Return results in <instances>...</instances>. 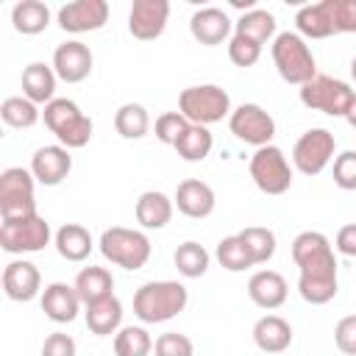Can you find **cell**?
<instances>
[{"mask_svg": "<svg viewBox=\"0 0 356 356\" xmlns=\"http://www.w3.org/2000/svg\"><path fill=\"white\" fill-rule=\"evenodd\" d=\"M75 353H78V345H75V339H72L70 334H64V331L47 334L44 342H42V350H39V356H75Z\"/></svg>", "mask_w": 356, "mask_h": 356, "instance_id": "obj_44", "label": "cell"}, {"mask_svg": "<svg viewBox=\"0 0 356 356\" xmlns=\"http://www.w3.org/2000/svg\"><path fill=\"white\" fill-rule=\"evenodd\" d=\"M56 22L64 33H92L108 22L106 0H72L58 8Z\"/></svg>", "mask_w": 356, "mask_h": 356, "instance_id": "obj_13", "label": "cell"}, {"mask_svg": "<svg viewBox=\"0 0 356 356\" xmlns=\"http://www.w3.org/2000/svg\"><path fill=\"white\" fill-rule=\"evenodd\" d=\"M153 345L156 342L145 325H122L114 334V356H150Z\"/></svg>", "mask_w": 356, "mask_h": 356, "instance_id": "obj_35", "label": "cell"}, {"mask_svg": "<svg viewBox=\"0 0 356 356\" xmlns=\"http://www.w3.org/2000/svg\"><path fill=\"white\" fill-rule=\"evenodd\" d=\"M350 75H353V81H356V56L350 58Z\"/></svg>", "mask_w": 356, "mask_h": 356, "instance_id": "obj_47", "label": "cell"}, {"mask_svg": "<svg viewBox=\"0 0 356 356\" xmlns=\"http://www.w3.org/2000/svg\"><path fill=\"white\" fill-rule=\"evenodd\" d=\"M334 345L345 356H356V314H348L334 325Z\"/></svg>", "mask_w": 356, "mask_h": 356, "instance_id": "obj_43", "label": "cell"}, {"mask_svg": "<svg viewBox=\"0 0 356 356\" xmlns=\"http://www.w3.org/2000/svg\"><path fill=\"white\" fill-rule=\"evenodd\" d=\"M286 292H289L286 278H284L281 273H275V270H256V273L248 278V298H250L259 309L273 312V309L284 306Z\"/></svg>", "mask_w": 356, "mask_h": 356, "instance_id": "obj_21", "label": "cell"}, {"mask_svg": "<svg viewBox=\"0 0 356 356\" xmlns=\"http://www.w3.org/2000/svg\"><path fill=\"white\" fill-rule=\"evenodd\" d=\"M172 261H175V270H178L184 278H200V275H206V270H209L211 253H209L200 242L186 239V242H181V245L175 248Z\"/></svg>", "mask_w": 356, "mask_h": 356, "instance_id": "obj_31", "label": "cell"}, {"mask_svg": "<svg viewBox=\"0 0 356 356\" xmlns=\"http://www.w3.org/2000/svg\"><path fill=\"white\" fill-rule=\"evenodd\" d=\"M36 178V184L42 186H58L70 170H72V156L64 145H44L31 156V167H28Z\"/></svg>", "mask_w": 356, "mask_h": 356, "instance_id": "obj_18", "label": "cell"}, {"mask_svg": "<svg viewBox=\"0 0 356 356\" xmlns=\"http://www.w3.org/2000/svg\"><path fill=\"white\" fill-rule=\"evenodd\" d=\"M172 203H175V209L184 217H189V220H206L214 211V206H217V195H214V189L206 181L186 178V181H181L175 186Z\"/></svg>", "mask_w": 356, "mask_h": 356, "instance_id": "obj_19", "label": "cell"}, {"mask_svg": "<svg viewBox=\"0 0 356 356\" xmlns=\"http://www.w3.org/2000/svg\"><path fill=\"white\" fill-rule=\"evenodd\" d=\"M292 261L298 267V292L306 303L323 306L337 298V256L323 231H300L292 239Z\"/></svg>", "mask_w": 356, "mask_h": 356, "instance_id": "obj_1", "label": "cell"}, {"mask_svg": "<svg viewBox=\"0 0 356 356\" xmlns=\"http://www.w3.org/2000/svg\"><path fill=\"white\" fill-rule=\"evenodd\" d=\"M353 89L350 83L339 81V78H331V75H314L309 83L300 86V103L312 111H323L328 117H342L348 114L350 108V100H353Z\"/></svg>", "mask_w": 356, "mask_h": 356, "instance_id": "obj_10", "label": "cell"}, {"mask_svg": "<svg viewBox=\"0 0 356 356\" xmlns=\"http://www.w3.org/2000/svg\"><path fill=\"white\" fill-rule=\"evenodd\" d=\"M248 172L253 178L256 189L264 195H273V197L289 192V186H292V167L278 145L256 147L248 161Z\"/></svg>", "mask_w": 356, "mask_h": 356, "instance_id": "obj_8", "label": "cell"}, {"mask_svg": "<svg viewBox=\"0 0 356 356\" xmlns=\"http://www.w3.org/2000/svg\"><path fill=\"white\" fill-rule=\"evenodd\" d=\"M11 25L22 36H36L50 25V8L42 0H19L11 8Z\"/></svg>", "mask_w": 356, "mask_h": 356, "instance_id": "obj_29", "label": "cell"}, {"mask_svg": "<svg viewBox=\"0 0 356 356\" xmlns=\"http://www.w3.org/2000/svg\"><path fill=\"white\" fill-rule=\"evenodd\" d=\"M331 11L337 33H356V0H331Z\"/></svg>", "mask_w": 356, "mask_h": 356, "instance_id": "obj_42", "label": "cell"}, {"mask_svg": "<svg viewBox=\"0 0 356 356\" xmlns=\"http://www.w3.org/2000/svg\"><path fill=\"white\" fill-rule=\"evenodd\" d=\"M337 139L328 128H309L298 136L292 147V164L300 175H320L331 161H334Z\"/></svg>", "mask_w": 356, "mask_h": 356, "instance_id": "obj_11", "label": "cell"}, {"mask_svg": "<svg viewBox=\"0 0 356 356\" xmlns=\"http://www.w3.org/2000/svg\"><path fill=\"white\" fill-rule=\"evenodd\" d=\"M172 211H175L172 197H167V195L159 192V189L142 192V195L136 197V206H134L136 222H139L145 231H159V228H164V225L172 220Z\"/></svg>", "mask_w": 356, "mask_h": 356, "instance_id": "obj_23", "label": "cell"}, {"mask_svg": "<svg viewBox=\"0 0 356 356\" xmlns=\"http://www.w3.org/2000/svg\"><path fill=\"white\" fill-rule=\"evenodd\" d=\"M42 120L50 128V134L58 139V145H64L67 150L86 147L89 139H92V131H95L92 117H86L81 111V106L75 100H70V97L50 100L44 106V111H42Z\"/></svg>", "mask_w": 356, "mask_h": 356, "instance_id": "obj_4", "label": "cell"}, {"mask_svg": "<svg viewBox=\"0 0 356 356\" xmlns=\"http://www.w3.org/2000/svg\"><path fill=\"white\" fill-rule=\"evenodd\" d=\"M56 234L50 231V222L36 211L28 217H17V220H3L0 225V248L11 256H22V253H39L50 245Z\"/></svg>", "mask_w": 356, "mask_h": 356, "instance_id": "obj_7", "label": "cell"}, {"mask_svg": "<svg viewBox=\"0 0 356 356\" xmlns=\"http://www.w3.org/2000/svg\"><path fill=\"white\" fill-rule=\"evenodd\" d=\"M95 56L81 39H67L53 50V70L64 83H81L92 75Z\"/></svg>", "mask_w": 356, "mask_h": 356, "instance_id": "obj_15", "label": "cell"}, {"mask_svg": "<svg viewBox=\"0 0 356 356\" xmlns=\"http://www.w3.org/2000/svg\"><path fill=\"white\" fill-rule=\"evenodd\" d=\"M334 184L345 192L356 189V150H342L334 156V167H331Z\"/></svg>", "mask_w": 356, "mask_h": 356, "instance_id": "obj_40", "label": "cell"}, {"mask_svg": "<svg viewBox=\"0 0 356 356\" xmlns=\"http://www.w3.org/2000/svg\"><path fill=\"white\" fill-rule=\"evenodd\" d=\"M228 58L236 67H253L261 58V44H256L253 39H245V36L234 33L228 39Z\"/></svg>", "mask_w": 356, "mask_h": 356, "instance_id": "obj_41", "label": "cell"}, {"mask_svg": "<svg viewBox=\"0 0 356 356\" xmlns=\"http://www.w3.org/2000/svg\"><path fill=\"white\" fill-rule=\"evenodd\" d=\"M3 292L14 303H28L42 295V273L28 259H11L3 267Z\"/></svg>", "mask_w": 356, "mask_h": 356, "instance_id": "obj_16", "label": "cell"}, {"mask_svg": "<svg viewBox=\"0 0 356 356\" xmlns=\"http://www.w3.org/2000/svg\"><path fill=\"white\" fill-rule=\"evenodd\" d=\"M334 250L342 253V256L356 259V222H348V225H342V228L337 231V236H334Z\"/></svg>", "mask_w": 356, "mask_h": 356, "instance_id": "obj_45", "label": "cell"}, {"mask_svg": "<svg viewBox=\"0 0 356 356\" xmlns=\"http://www.w3.org/2000/svg\"><path fill=\"white\" fill-rule=\"evenodd\" d=\"M72 286H75L81 303L89 306V303H97V300L114 295V275H111L106 267H95V264H89V267H83V270L75 275Z\"/></svg>", "mask_w": 356, "mask_h": 356, "instance_id": "obj_28", "label": "cell"}, {"mask_svg": "<svg viewBox=\"0 0 356 356\" xmlns=\"http://www.w3.org/2000/svg\"><path fill=\"white\" fill-rule=\"evenodd\" d=\"M295 28L303 39H328L334 36V11H331V0H320V3H309L300 6L295 14Z\"/></svg>", "mask_w": 356, "mask_h": 356, "instance_id": "obj_25", "label": "cell"}, {"mask_svg": "<svg viewBox=\"0 0 356 356\" xmlns=\"http://www.w3.org/2000/svg\"><path fill=\"white\" fill-rule=\"evenodd\" d=\"M231 31H234L231 17L222 8H217V6H203V8H197L189 17V33H192V39L200 42V44H206V47H217V44L228 42L234 36Z\"/></svg>", "mask_w": 356, "mask_h": 356, "instance_id": "obj_17", "label": "cell"}, {"mask_svg": "<svg viewBox=\"0 0 356 356\" xmlns=\"http://www.w3.org/2000/svg\"><path fill=\"white\" fill-rule=\"evenodd\" d=\"M36 178L25 167H6L0 172V217L17 220L36 214Z\"/></svg>", "mask_w": 356, "mask_h": 356, "instance_id": "obj_9", "label": "cell"}, {"mask_svg": "<svg viewBox=\"0 0 356 356\" xmlns=\"http://www.w3.org/2000/svg\"><path fill=\"white\" fill-rule=\"evenodd\" d=\"M39 306H42V312H44L47 320H53V323L61 325V323H72L78 317V312H81L83 303H81V298H78V292H75L72 284L53 281V284H47L42 289Z\"/></svg>", "mask_w": 356, "mask_h": 356, "instance_id": "obj_20", "label": "cell"}, {"mask_svg": "<svg viewBox=\"0 0 356 356\" xmlns=\"http://www.w3.org/2000/svg\"><path fill=\"white\" fill-rule=\"evenodd\" d=\"M239 239L253 256V264H267L275 256V234L264 225H248L239 231Z\"/></svg>", "mask_w": 356, "mask_h": 356, "instance_id": "obj_37", "label": "cell"}, {"mask_svg": "<svg viewBox=\"0 0 356 356\" xmlns=\"http://www.w3.org/2000/svg\"><path fill=\"white\" fill-rule=\"evenodd\" d=\"M211 147H214V136H211V131L206 128V125H189L186 128V134L178 139V145H175V153L184 159V161H189V164H197V161H203L209 153H211Z\"/></svg>", "mask_w": 356, "mask_h": 356, "instance_id": "obj_34", "label": "cell"}, {"mask_svg": "<svg viewBox=\"0 0 356 356\" xmlns=\"http://www.w3.org/2000/svg\"><path fill=\"white\" fill-rule=\"evenodd\" d=\"M292 325L281 314H264L253 323V342L261 353H284L292 345Z\"/></svg>", "mask_w": 356, "mask_h": 356, "instance_id": "obj_24", "label": "cell"}, {"mask_svg": "<svg viewBox=\"0 0 356 356\" xmlns=\"http://www.w3.org/2000/svg\"><path fill=\"white\" fill-rule=\"evenodd\" d=\"M270 53H273V64H275L281 81H286V83L303 86L317 75V58H314L309 42L298 31L275 33Z\"/></svg>", "mask_w": 356, "mask_h": 356, "instance_id": "obj_3", "label": "cell"}, {"mask_svg": "<svg viewBox=\"0 0 356 356\" xmlns=\"http://www.w3.org/2000/svg\"><path fill=\"white\" fill-rule=\"evenodd\" d=\"M0 117L8 128H17V131H25V128H33L42 117L39 106L33 100H28L25 95H11L0 103Z\"/></svg>", "mask_w": 356, "mask_h": 356, "instance_id": "obj_32", "label": "cell"}, {"mask_svg": "<svg viewBox=\"0 0 356 356\" xmlns=\"http://www.w3.org/2000/svg\"><path fill=\"white\" fill-rule=\"evenodd\" d=\"M189 303V289L181 281H147L134 292V314L145 325H159L178 317Z\"/></svg>", "mask_w": 356, "mask_h": 356, "instance_id": "obj_2", "label": "cell"}, {"mask_svg": "<svg viewBox=\"0 0 356 356\" xmlns=\"http://www.w3.org/2000/svg\"><path fill=\"white\" fill-rule=\"evenodd\" d=\"M192 122L181 114V111H164V114H159L156 117V139L161 142V145H170V147H175L178 145V139L186 134V128H189Z\"/></svg>", "mask_w": 356, "mask_h": 356, "instance_id": "obj_38", "label": "cell"}, {"mask_svg": "<svg viewBox=\"0 0 356 356\" xmlns=\"http://www.w3.org/2000/svg\"><path fill=\"white\" fill-rule=\"evenodd\" d=\"M53 245H56V250H58L61 259H67V261H83V259H89V253L95 248V239H92V234L81 222H64L56 231Z\"/></svg>", "mask_w": 356, "mask_h": 356, "instance_id": "obj_27", "label": "cell"}, {"mask_svg": "<svg viewBox=\"0 0 356 356\" xmlns=\"http://www.w3.org/2000/svg\"><path fill=\"white\" fill-rule=\"evenodd\" d=\"M345 120H348V125H350V128H356V95H353V100H350V108H348Z\"/></svg>", "mask_w": 356, "mask_h": 356, "instance_id": "obj_46", "label": "cell"}, {"mask_svg": "<svg viewBox=\"0 0 356 356\" xmlns=\"http://www.w3.org/2000/svg\"><path fill=\"white\" fill-rule=\"evenodd\" d=\"M228 128H231V134L239 142L253 145V147L273 145V136H275V120L259 103H242V106H236L231 111V117H228Z\"/></svg>", "mask_w": 356, "mask_h": 356, "instance_id": "obj_12", "label": "cell"}, {"mask_svg": "<svg viewBox=\"0 0 356 356\" xmlns=\"http://www.w3.org/2000/svg\"><path fill=\"white\" fill-rule=\"evenodd\" d=\"M114 128L122 139H142L150 131V114L142 103H122L114 114Z\"/></svg>", "mask_w": 356, "mask_h": 356, "instance_id": "obj_33", "label": "cell"}, {"mask_svg": "<svg viewBox=\"0 0 356 356\" xmlns=\"http://www.w3.org/2000/svg\"><path fill=\"white\" fill-rule=\"evenodd\" d=\"M170 19L167 0H134L128 8V31L139 42H153L164 33Z\"/></svg>", "mask_w": 356, "mask_h": 356, "instance_id": "obj_14", "label": "cell"}, {"mask_svg": "<svg viewBox=\"0 0 356 356\" xmlns=\"http://www.w3.org/2000/svg\"><path fill=\"white\" fill-rule=\"evenodd\" d=\"M153 353L156 356H195V342L186 334L167 331V334H159L156 337Z\"/></svg>", "mask_w": 356, "mask_h": 356, "instance_id": "obj_39", "label": "cell"}, {"mask_svg": "<svg viewBox=\"0 0 356 356\" xmlns=\"http://www.w3.org/2000/svg\"><path fill=\"white\" fill-rule=\"evenodd\" d=\"M178 111L195 122V125H214L225 117H231V95L217 83H197L186 86L178 95Z\"/></svg>", "mask_w": 356, "mask_h": 356, "instance_id": "obj_6", "label": "cell"}, {"mask_svg": "<svg viewBox=\"0 0 356 356\" xmlns=\"http://www.w3.org/2000/svg\"><path fill=\"white\" fill-rule=\"evenodd\" d=\"M22 95L28 100H33L36 106H47L50 100H56V83H58V75L53 70V64H44V61H31L25 70H22Z\"/></svg>", "mask_w": 356, "mask_h": 356, "instance_id": "obj_22", "label": "cell"}, {"mask_svg": "<svg viewBox=\"0 0 356 356\" xmlns=\"http://www.w3.org/2000/svg\"><path fill=\"white\" fill-rule=\"evenodd\" d=\"M83 317H86V328L95 337H111L122 328V300L117 295H108L97 303H89Z\"/></svg>", "mask_w": 356, "mask_h": 356, "instance_id": "obj_26", "label": "cell"}, {"mask_svg": "<svg viewBox=\"0 0 356 356\" xmlns=\"http://www.w3.org/2000/svg\"><path fill=\"white\" fill-rule=\"evenodd\" d=\"M275 28H278L275 14L267 11V8H250L234 22V33H239L245 39H253L256 44H264V42L275 39Z\"/></svg>", "mask_w": 356, "mask_h": 356, "instance_id": "obj_30", "label": "cell"}, {"mask_svg": "<svg viewBox=\"0 0 356 356\" xmlns=\"http://www.w3.org/2000/svg\"><path fill=\"white\" fill-rule=\"evenodd\" d=\"M100 253L106 261L122 267V270H142L150 261L153 245L145 231L139 228H125V225H111L100 234L97 242Z\"/></svg>", "mask_w": 356, "mask_h": 356, "instance_id": "obj_5", "label": "cell"}, {"mask_svg": "<svg viewBox=\"0 0 356 356\" xmlns=\"http://www.w3.org/2000/svg\"><path fill=\"white\" fill-rule=\"evenodd\" d=\"M214 256H217L220 267H225L228 273H242L248 267H256L253 264V256L245 248V242L239 239V234H231V236L220 239L217 248H214Z\"/></svg>", "mask_w": 356, "mask_h": 356, "instance_id": "obj_36", "label": "cell"}]
</instances>
